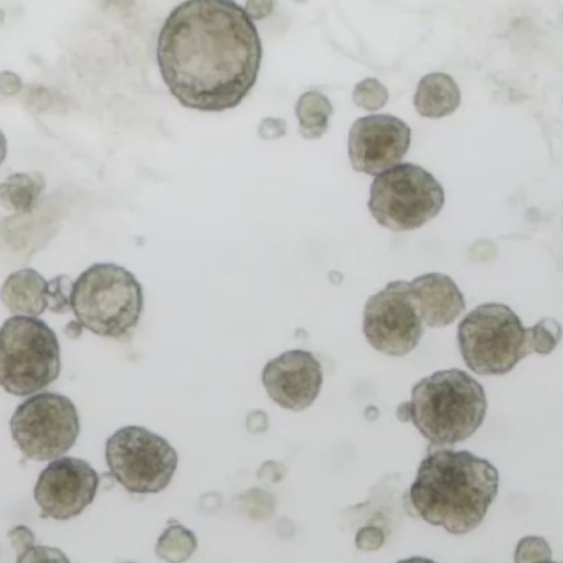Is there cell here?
Wrapping results in <instances>:
<instances>
[{
  "instance_id": "1",
  "label": "cell",
  "mask_w": 563,
  "mask_h": 563,
  "mask_svg": "<svg viewBox=\"0 0 563 563\" xmlns=\"http://www.w3.org/2000/svg\"><path fill=\"white\" fill-rule=\"evenodd\" d=\"M156 58L181 106L220 112L239 106L255 85L262 43L234 0H186L165 19Z\"/></svg>"
},
{
  "instance_id": "2",
  "label": "cell",
  "mask_w": 563,
  "mask_h": 563,
  "mask_svg": "<svg viewBox=\"0 0 563 563\" xmlns=\"http://www.w3.org/2000/svg\"><path fill=\"white\" fill-rule=\"evenodd\" d=\"M498 483V472L486 459L468 451L437 449L420 462L409 498L424 521L452 534H465L484 519Z\"/></svg>"
},
{
  "instance_id": "3",
  "label": "cell",
  "mask_w": 563,
  "mask_h": 563,
  "mask_svg": "<svg viewBox=\"0 0 563 563\" xmlns=\"http://www.w3.org/2000/svg\"><path fill=\"white\" fill-rule=\"evenodd\" d=\"M410 420L433 445H453L482 424L487 399L483 386L459 368L438 371L420 379L408 401Z\"/></svg>"
},
{
  "instance_id": "4",
  "label": "cell",
  "mask_w": 563,
  "mask_h": 563,
  "mask_svg": "<svg viewBox=\"0 0 563 563\" xmlns=\"http://www.w3.org/2000/svg\"><path fill=\"white\" fill-rule=\"evenodd\" d=\"M71 310L95 334L120 338L134 328L144 298L135 275L113 263H95L74 282Z\"/></svg>"
},
{
  "instance_id": "5",
  "label": "cell",
  "mask_w": 563,
  "mask_h": 563,
  "mask_svg": "<svg viewBox=\"0 0 563 563\" xmlns=\"http://www.w3.org/2000/svg\"><path fill=\"white\" fill-rule=\"evenodd\" d=\"M457 341L466 366L478 375L510 372L533 353L531 330L507 305L487 302L470 311L459 323Z\"/></svg>"
},
{
  "instance_id": "6",
  "label": "cell",
  "mask_w": 563,
  "mask_h": 563,
  "mask_svg": "<svg viewBox=\"0 0 563 563\" xmlns=\"http://www.w3.org/2000/svg\"><path fill=\"white\" fill-rule=\"evenodd\" d=\"M56 333L42 319L14 314L0 327V385L15 396H29L59 375Z\"/></svg>"
},
{
  "instance_id": "7",
  "label": "cell",
  "mask_w": 563,
  "mask_h": 563,
  "mask_svg": "<svg viewBox=\"0 0 563 563\" xmlns=\"http://www.w3.org/2000/svg\"><path fill=\"white\" fill-rule=\"evenodd\" d=\"M443 205L441 184L427 169L408 162L377 174L367 202L374 219L393 231L423 225L440 212Z\"/></svg>"
},
{
  "instance_id": "8",
  "label": "cell",
  "mask_w": 563,
  "mask_h": 563,
  "mask_svg": "<svg viewBox=\"0 0 563 563\" xmlns=\"http://www.w3.org/2000/svg\"><path fill=\"white\" fill-rule=\"evenodd\" d=\"M104 455L112 476L137 495L167 487L178 464L177 452L165 438L139 426L118 429L107 440Z\"/></svg>"
},
{
  "instance_id": "9",
  "label": "cell",
  "mask_w": 563,
  "mask_h": 563,
  "mask_svg": "<svg viewBox=\"0 0 563 563\" xmlns=\"http://www.w3.org/2000/svg\"><path fill=\"white\" fill-rule=\"evenodd\" d=\"M10 429L25 457L47 461L62 456L75 444L80 424L77 409L68 397L43 391L16 407Z\"/></svg>"
},
{
  "instance_id": "10",
  "label": "cell",
  "mask_w": 563,
  "mask_h": 563,
  "mask_svg": "<svg viewBox=\"0 0 563 563\" xmlns=\"http://www.w3.org/2000/svg\"><path fill=\"white\" fill-rule=\"evenodd\" d=\"M363 332L377 351L402 356L412 351L423 334L410 283L393 280L371 296L364 307Z\"/></svg>"
},
{
  "instance_id": "11",
  "label": "cell",
  "mask_w": 563,
  "mask_h": 563,
  "mask_svg": "<svg viewBox=\"0 0 563 563\" xmlns=\"http://www.w3.org/2000/svg\"><path fill=\"white\" fill-rule=\"evenodd\" d=\"M98 486V473L87 461L62 456L40 473L33 496L45 517L67 520L93 501Z\"/></svg>"
},
{
  "instance_id": "12",
  "label": "cell",
  "mask_w": 563,
  "mask_h": 563,
  "mask_svg": "<svg viewBox=\"0 0 563 563\" xmlns=\"http://www.w3.org/2000/svg\"><path fill=\"white\" fill-rule=\"evenodd\" d=\"M411 131L407 123L390 114L358 118L349 132L347 151L354 170L377 174L400 163L407 153Z\"/></svg>"
},
{
  "instance_id": "13",
  "label": "cell",
  "mask_w": 563,
  "mask_h": 563,
  "mask_svg": "<svg viewBox=\"0 0 563 563\" xmlns=\"http://www.w3.org/2000/svg\"><path fill=\"white\" fill-rule=\"evenodd\" d=\"M323 382L320 362L306 350L283 352L266 363L262 383L269 398L282 408L300 411L318 397Z\"/></svg>"
},
{
  "instance_id": "14",
  "label": "cell",
  "mask_w": 563,
  "mask_h": 563,
  "mask_svg": "<svg viewBox=\"0 0 563 563\" xmlns=\"http://www.w3.org/2000/svg\"><path fill=\"white\" fill-rule=\"evenodd\" d=\"M410 291L422 323L445 327L465 308L463 294L453 279L441 273H428L410 282Z\"/></svg>"
},
{
  "instance_id": "15",
  "label": "cell",
  "mask_w": 563,
  "mask_h": 563,
  "mask_svg": "<svg viewBox=\"0 0 563 563\" xmlns=\"http://www.w3.org/2000/svg\"><path fill=\"white\" fill-rule=\"evenodd\" d=\"M0 299L13 314L37 317L47 309V280L33 268L15 271L3 282Z\"/></svg>"
},
{
  "instance_id": "16",
  "label": "cell",
  "mask_w": 563,
  "mask_h": 563,
  "mask_svg": "<svg viewBox=\"0 0 563 563\" xmlns=\"http://www.w3.org/2000/svg\"><path fill=\"white\" fill-rule=\"evenodd\" d=\"M461 102L455 80L445 73H430L418 82L413 103L419 114L439 119L452 114Z\"/></svg>"
},
{
  "instance_id": "17",
  "label": "cell",
  "mask_w": 563,
  "mask_h": 563,
  "mask_svg": "<svg viewBox=\"0 0 563 563\" xmlns=\"http://www.w3.org/2000/svg\"><path fill=\"white\" fill-rule=\"evenodd\" d=\"M44 188L45 181L41 173H14L0 183V202L7 210L30 213Z\"/></svg>"
},
{
  "instance_id": "18",
  "label": "cell",
  "mask_w": 563,
  "mask_h": 563,
  "mask_svg": "<svg viewBox=\"0 0 563 563\" xmlns=\"http://www.w3.org/2000/svg\"><path fill=\"white\" fill-rule=\"evenodd\" d=\"M332 112V104L323 93L316 90L302 93L295 106L300 135L307 140L321 137L329 128Z\"/></svg>"
},
{
  "instance_id": "19",
  "label": "cell",
  "mask_w": 563,
  "mask_h": 563,
  "mask_svg": "<svg viewBox=\"0 0 563 563\" xmlns=\"http://www.w3.org/2000/svg\"><path fill=\"white\" fill-rule=\"evenodd\" d=\"M197 549V539L192 531L179 523L168 526L159 536L155 552L167 562L186 561Z\"/></svg>"
},
{
  "instance_id": "20",
  "label": "cell",
  "mask_w": 563,
  "mask_h": 563,
  "mask_svg": "<svg viewBox=\"0 0 563 563\" xmlns=\"http://www.w3.org/2000/svg\"><path fill=\"white\" fill-rule=\"evenodd\" d=\"M352 99L358 108L376 111L386 104L388 90L378 79L367 77L355 85Z\"/></svg>"
},
{
  "instance_id": "21",
  "label": "cell",
  "mask_w": 563,
  "mask_h": 563,
  "mask_svg": "<svg viewBox=\"0 0 563 563\" xmlns=\"http://www.w3.org/2000/svg\"><path fill=\"white\" fill-rule=\"evenodd\" d=\"M533 353L549 354L561 339L560 323L550 317L542 318L530 327Z\"/></svg>"
},
{
  "instance_id": "22",
  "label": "cell",
  "mask_w": 563,
  "mask_h": 563,
  "mask_svg": "<svg viewBox=\"0 0 563 563\" xmlns=\"http://www.w3.org/2000/svg\"><path fill=\"white\" fill-rule=\"evenodd\" d=\"M74 282L67 275H57L47 280V309L56 313L71 310V290Z\"/></svg>"
},
{
  "instance_id": "23",
  "label": "cell",
  "mask_w": 563,
  "mask_h": 563,
  "mask_svg": "<svg viewBox=\"0 0 563 563\" xmlns=\"http://www.w3.org/2000/svg\"><path fill=\"white\" fill-rule=\"evenodd\" d=\"M8 537L15 550L18 562L34 545L35 541L34 533L24 525L13 527L8 532Z\"/></svg>"
},
{
  "instance_id": "24",
  "label": "cell",
  "mask_w": 563,
  "mask_h": 563,
  "mask_svg": "<svg viewBox=\"0 0 563 563\" xmlns=\"http://www.w3.org/2000/svg\"><path fill=\"white\" fill-rule=\"evenodd\" d=\"M43 560L68 561L62 551L44 545H33L19 562H34Z\"/></svg>"
},
{
  "instance_id": "25",
  "label": "cell",
  "mask_w": 563,
  "mask_h": 563,
  "mask_svg": "<svg viewBox=\"0 0 563 563\" xmlns=\"http://www.w3.org/2000/svg\"><path fill=\"white\" fill-rule=\"evenodd\" d=\"M286 133V123L278 118H265L258 128V134L265 140H275Z\"/></svg>"
},
{
  "instance_id": "26",
  "label": "cell",
  "mask_w": 563,
  "mask_h": 563,
  "mask_svg": "<svg viewBox=\"0 0 563 563\" xmlns=\"http://www.w3.org/2000/svg\"><path fill=\"white\" fill-rule=\"evenodd\" d=\"M274 7L275 0H247L244 10L252 20H262L273 12Z\"/></svg>"
},
{
  "instance_id": "27",
  "label": "cell",
  "mask_w": 563,
  "mask_h": 563,
  "mask_svg": "<svg viewBox=\"0 0 563 563\" xmlns=\"http://www.w3.org/2000/svg\"><path fill=\"white\" fill-rule=\"evenodd\" d=\"M21 88L22 81L16 74L10 70H3L0 73V93L4 96H13L18 93Z\"/></svg>"
},
{
  "instance_id": "28",
  "label": "cell",
  "mask_w": 563,
  "mask_h": 563,
  "mask_svg": "<svg viewBox=\"0 0 563 563\" xmlns=\"http://www.w3.org/2000/svg\"><path fill=\"white\" fill-rule=\"evenodd\" d=\"M246 427L252 432H262L267 427V417L262 410H254L246 417Z\"/></svg>"
},
{
  "instance_id": "29",
  "label": "cell",
  "mask_w": 563,
  "mask_h": 563,
  "mask_svg": "<svg viewBox=\"0 0 563 563\" xmlns=\"http://www.w3.org/2000/svg\"><path fill=\"white\" fill-rule=\"evenodd\" d=\"M82 325L78 320L68 322L65 327V333L67 336L75 339L81 334Z\"/></svg>"
},
{
  "instance_id": "30",
  "label": "cell",
  "mask_w": 563,
  "mask_h": 563,
  "mask_svg": "<svg viewBox=\"0 0 563 563\" xmlns=\"http://www.w3.org/2000/svg\"><path fill=\"white\" fill-rule=\"evenodd\" d=\"M396 415H397L398 419L401 421L410 420L408 401L402 402L397 407Z\"/></svg>"
},
{
  "instance_id": "31",
  "label": "cell",
  "mask_w": 563,
  "mask_h": 563,
  "mask_svg": "<svg viewBox=\"0 0 563 563\" xmlns=\"http://www.w3.org/2000/svg\"><path fill=\"white\" fill-rule=\"evenodd\" d=\"M7 156V139L2 130L0 129V165Z\"/></svg>"
},
{
  "instance_id": "32",
  "label": "cell",
  "mask_w": 563,
  "mask_h": 563,
  "mask_svg": "<svg viewBox=\"0 0 563 563\" xmlns=\"http://www.w3.org/2000/svg\"><path fill=\"white\" fill-rule=\"evenodd\" d=\"M3 18H4V13H3V11H2V10H0V22H2V21H3Z\"/></svg>"
}]
</instances>
